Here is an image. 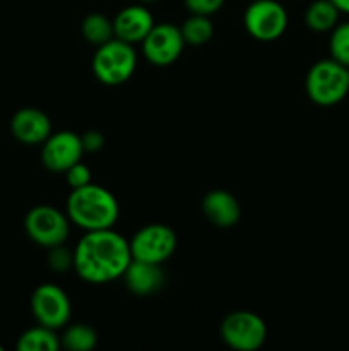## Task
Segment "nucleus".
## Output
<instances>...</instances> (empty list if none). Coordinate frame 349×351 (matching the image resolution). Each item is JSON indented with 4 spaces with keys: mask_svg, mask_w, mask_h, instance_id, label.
Masks as SVG:
<instances>
[{
    "mask_svg": "<svg viewBox=\"0 0 349 351\" xmlns=\"http://www.w3.org/2000/svg\"><path fill=\"white\" fill-rule=\"evenodd\" d=\"M132 263L129 240L113 228L84 232L74 249V271L91 285H105L123 276Z\"/></svg>",
    "mask_w": 349,
    "mask_h": 351,
    "instance_id": "f257e3e1",
    "label": "nucleus"
},
{
    "mask_svg": "<svg viewBox=\"0 0 349 351\" xmlns=\"http://www.w3.org/2000/svg\"><path fill=\"white\" fill-rule=\"evenodd\" d=\"M67 216L84 232L108 230L118 221L120 206L108 189L91 182L84 187L72 189L67 199Z\"/></svg>",
    "mask_w": 349,
    "mask_h": 351,
    "instance_id": "f03ea898",
    "label": "nucleus"
},
{
    "mask_svg": "<svg viewBox=\"0 0 349 351\" xmlns=\"http://www.w3.org/2000/svg\"><path fill=\"white\" fill-rule=\"evenodd\" d=\"M305 91L315 105H339L349 95L348 67L334 58L315 62L305 77Z\"/></svg>",
    "mask_w": 349,
    "mask_h": 351,
    "instance_id": "7ed1b4c3",
    "label": "nucleus"
},
{
    "mask_svg": "<svg viewBox=\"0 0 349 351\" xmlns=\"http://www.w3.org/2000/svg\"><path fill=\"white\" fill-rule=\"evenodd\" d=\"M137 69V51L133 45L112 38L99 45L92 55V72L106 86H118L129 81Z\"/></svg>",
    "mask_w": 349,
    "mask_h": 351,
    "instance_id": "20e7f679",
    "label": "nucleus"
},
{
    "mask_svg": "<svg viewBox=\"0 0 349 351\" xmlns=\"http://www.w3.org/2000/svg\"><path fill=\"white\" fill-rule=\"evenodd\" d=\"M24 230L36 245L51 249L65 243L70 233V219L53 206H34L24 218Z\"/></svg>",
    "mask_w": 349,
    "mask_h": 351,
    "instance_id": "39448f33",
    "label": "nucleus"
},
{
    "mask_svg": "<svg viewBox=\"0 0 349 351\" xmlns=\"http://www.w3.org/2000/svg\"><path fill=\"white\" fill-rule=\"evenodd\" d=\"M221 339L236 351H255L267 339V326L260 315L250 311H235L221 322Z\"/></svg>",
    "mask_w": 349,
    "mask_h": 351,
    "instance_id": "423d86ee",
    "label": "nucleus"
},
{
    "mask_svg": "<svg viewBox=\"0 0 349 351\" xmlns=\"http://www.w3.org/2000/svg\"><path fill=\"white\" fill-rule=\"evenodd\" d=\"M129 245L133 261L163 264L177 250L178 239L171 226L163 225V223H151V225L142 226L129 240Z\"/></svg>",
    "mask_w": 349,
    "mask_h": 351,
    "instance_id": "0eeeda50",
    "label": "nucleus"
},
{
    "mask_svg": "<svg viewBox=\"0 0 349 351\" xmlns=\"http://www.w3.org/2000/svg\"><path fill=\"white\" fill-rule=\"evenodd\" d=\"M287 10L277 0H252L243 14L246 33L257 41H276L287 29Z\"/></svg>",
    "mask_w": 349,
    "mask_h": 351,
    "instance_id": "6e6552de",
    "label": "nucleus"
},
{
    "mask_svg": "<svg viewBox=\"0 0 349 351\" xmlns=\"http://www.w3.org/2000/svg\"><path fill=\"white\" fill-rule=\"evenodd\" d=\"M31 314L38 324L57 331L70 321V298L57 285L43 283L31 295Z\"/></svg>",
    "mask_w": 349,
    "mask_h": 351,
    "instance_id": "1a4fd4ad",
    "label": "nucleus"
},
{
    "mask_svg": "<svg viewBox=\"0 0 349 351\" xmlns=\"http://www.w3.org/2000/svg\"><path fill=\"white\" fill-rule=\"evenodd\" d=\"M142 55L154 67H168L180 58L185 40L180 27L170 23L154 24L142 40Z\"/></svg>",
    "mask_w": 349,
    "mask_h": 351,
    "instance_id": "9d476101",
    "label": "nucleus"
},
{
    "mask_svg": "<svg viewBox=\"0 0 349 351\" xmlns=\"http://www.w3.org/2000/svg\"><path fill=\"white\" fill-rule=\"evenodd\" d=\"M84 146L79 134L72 130L51 132L41 146V161L53 173H65L72 165L79 163L84 154Z\"/></svg>",
    "mask_w": 349,
    "mask_h": 351,
    "instance_id": "9b49d317",
    "label": "nucleus"
},
{
    "mask_svg": "<svg viewBox=\"0 0 349 351\" xmlns=\"http://www.w3.org/2000/svg\"><path fill=\"white\" fill-rule=\"evenodd\" d=\"M10 132L19 143L36 146L43 144L51 134V120L38 108H21L10 119Z\"/></svg>",
    "mask_w": 349,
    "mask_h": 351,
    "instance_id": "f8f14e48",
    "label": "nucleus"
},
{
    "mask_svg": "<svg viewBox=\"0 0 349 351\" xmlns=\"http://www.w3.org/2000/svg\"><path fill=\"white\" fill-rule=\"evenodd\" d=\"M154 26V17L146 5L123 7L113 19V33L118 40L130 45L142 43Z\"/></svg>",
    "mask_w": 349,
    "mask_h": 351,
    "instance_id": "ddd939ff",
    "label": "nucleus"
},
{
    "mask_svg": "<svg viewBox=\"0 0 349 351\" xmlns=\"http://www.w3.org/2000/svg\"><path fill=\"white\" fill-rule=\"evenodd\" d=\"M202 213L214 226L219 228H231L242 218V208L238 201L229 192L216 189L207 192L202 199Z\"/></svg>",
    "mask_w": 349,
    "mask_h": 351,
    "instance_id": "4468645a",
    "label": "nucleus"
},
{
    "mask_svg": "<svg viewBox=\"0 0 349 351\" xmlns=\"http://www.w3.org/2000/svg\"><path fill=\"white\" fill-rule=\"evenodd\" d=\"M122 278L125 281L127 290L139 297L156 293L164 285V273L161 269V264L142 263V261L132 259Z\"/></svg>",
    "mask_w": 349,
    "mask_h": 351,
    "instance_id": "2eb2a0df",
    "label": "nucleus"
},
{
    "mask_svg": "<svg viewBox=\"0 0 349 351\" xmlns=\"http://www.w3.org/2000/svg\"><path fill=\"white\" fill-rule=\"evenodd\" d=\"M337 7L331 0H313L305 10V24L315 33H328L339 23Z\"/></svg>",
    "mask_w": 349,
    "mask_h": 351,
    "instance_id": "dca6fc26",
    "label": "nucleus"
},
{
    "mask_svg": "<svg viewBox=\"0 0 349 351\" xmlns=\"http://www.w3.org/2000/svg\"><path fill=\"white\" fill-rule=\"evenodd\" d=\"M60 348V338L57 336L55 329L41 324L24 331L17 339L19 351H58Z\"/></svg>",
    "mask_w": 349,
    "mask_h": 351,
    "instance_id": "f3484780",
    "label": "nucleus"
},
{
    "mask_svg": "<svg viewBox=\"0 0 349 351\" xmlns=\"http://www.w3.org/2000/svg\"><path fill=\"white\" fill-rule=\"evenodd\" d=\"M181 36H183L185 45H192V47H201L205 45L214 34V24H212L209 16H198V14H192L190 17L183 21L180 26Z\"/></svg>",
    "mask_w": 349,
    "mask_h": 351,
    "instance_id": "a211bd4d",
    "label": "nucleus"
},
{
    "mask_svg": "<svg viewBox=\"0 0 349 351\" xmlns=\"http://www.w3.org/2000/svg\"><path fill=\"white\" fill-rule=\"evenodd\" d=\"M81 33L84 36V40L88 43L94 45V47H99V45L106 43L112 38H115V33H113V21L98 12L89 14V16L84 17V21L81 24Z\"/></svg>",
    "mask_w": 349,
    "mask_h": 351,
    "instance_id": "6ab92c4d",
    "label": "nucleus"
},
{
    "mask_svg": "<svg viewBox=\"0 0 349 351\" xmlns=\"http://www.w3.org/2000/svg\"><path fill=\"white\" fill-rule=\"evenodd\" d=\"M98 345V335L88 324H72L60 336V346L70 351H89Z\"/></svg>",
    "mask_w": 349,
    "mask_h": 351,
    "instance_id": "aec40b11",
    "label": "nucleus"
},
{
    "mask_svg": "<svg viewBox=\"0 0 349 351\" xmlns=\"http://www.w3.org/2000/svg\"><path fill=\"white\" fill-rule=\"evenodd\" d=\"M328 51H331V58L349 67V21L337 23L331 31Z\"/></svg>",
    "mask_w": 349,
    "mask_h": 351,
    "instance_id": "412c9836",
    "label": "nucleus"
},
{
    "mask_svg": "<svg viewBox=\"0 0 349 351\" xmlns=\"http://www.w3.org/2000/svg\"><path fill=\"white\" fill-rule=\"evenodd\" d=\"M48 254V264L55 273H65L68 269H74V250L65 249L64 243L57 247H51Z\"/></svg>",
    "mask_w": 349,
    "mask_h": 351,
    "instance_id": "4be33fe9",
    "label": "nucleus"
},
{
    "mask_svg": "<svg viewBox=\"0 0 349 351\" xmlns=\"http://www.w3.org/2000/svg\"><path fill=\"white\" fill-rule=\"evenodd\" d=\"M65 180L70 189L84 187V185L91 184V170H89L88 165L79 161V163L72 165L68 170H65Z\"/></svg>",
    "mask_w": 349,
    "mask_h": 351,
    "instance_id": "5701e85b",
    "label": "nucleus"
},
{
    "mask_svg": "<svg viewBox=\"0 0 349 351\" xmlns=\"http://www.w3.org/2000/svg\"><path fill=\"white\" fill-rule=\"evenodd\" d=\"M185 7L190 14H198V16H209L221 10L224 5V0H183Z\"/></svg>",
    "mask_w": 349,
    "mask_h": 351,
    "instance_id": "b1692460",
    "label": "nucleus"
},
{
    "mask_svg": "<svg viewBox=\"0 0 349 351\" xmlns=\"http://www.w3.org/2000/svg\"><path fill=\"white\" fill-rule=\"evenodd\" d=\"M82 146H84L86 153H96L103 147L105 144V136L99 130H88L86 134L81 136Z\"/></svg>",
    "mask_w": 349,
    "mask_h": 351,
    "instance_id": "393cba45",
    "label": "nucleus"
},
{
    "mask_svg": "<svg viewBox=\"0 0 349 351\" xmlns=\"http://www.w3.org/2000/svg\"><path fill=\"white\" fill-rule=\"evenodd\" d=\"M335 7L339 9V12L349 16V0H331Z\"/></svg>",
    "mask_w": 349,
    "mask_h": 351,
    "instance_id": "a878e982",
    "label": "nucleus"
},
{
    "mask_svg": "<svg viewBox=\"0 0 349 351\" xmlns=\"http://www.w3.org/2000/svg\"><path fill=\"white\" fill-rule=\"evenodd\" d=\"M140 2H142V3H154V2H157V0H140Z\"/></svg>",
    "mask_w": 349,
    "mask_h": 351,
    "instance_id": "bb28decb",
    "label": "nucleus"
},
{
    "mask_svg": "<svg viewBox=\"0 0 349 351\" xmlns=\"http://www.w3.org/2000/svg\"><path fill=\"white\" fill-rule=\"evenodd\" d=\"M348 75H349V67H348Z\"/></svg>",
    "mask_w": 349,
    "mask_h": 351,
    "instance_id": "cd10ccee",
    "label": "nucleus"
},
{
    "mask_svg": "<svg viewBox=\"0 0 349 351\" xmlns=\"http://www.w3.org/2000/svg\"><path fill=\"white\" fill-rule=\"evenodd\" d=\"M0 351H2V346H0Z\"/></svg>",
    "mask_w": 349,
    "mask_h": 351,
    "instance_id": "c85d7f7f",
    "label": "nucleus"
}]
</instances>
